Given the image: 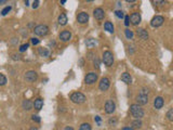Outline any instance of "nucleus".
Returning <instances> with one entry per match:
<instances>
[{
  "instance_id": "obj_1",
  "label": "nucleus",
  "mask_w": 173,
  "mask_h": 130,
  "mask_svg": "<svg viewBox=\"0 0 173 130\" xmlns=\"http://www.w3.org/2000/svg\"><path fill=\"white\" fill-rule=\"evenodd\" d=\"M130 114H131V116L134 117L135 119H141L142 117H144V110L142 108L141 105L139 104H131L130 105Z\"/></svg>"
},
{
  "instance_id": "obj_2",
  "label": "nucleus",
  "mask_w": 173,
  "mask_h": 130,
  "mask_svg": "<svg viewBox=\"0 0 173 130\" xmlns=\"http://www.w3.org/2000/svg\"><path fill=\"white\" fill-rule=\"evenodd\" d=\"M34 33L35 35L37 36H40V37H43V36H47L49 32H50V28L48 25L46 24H40V25H37V26L34 27Z\"/></svg>"
},
{
  "instance_id": "obj_3",
  "label": "nucleus",
  "mask_w": 173,
  "mask_h": 130,
  "mask_svg": "<svg viewBox=\"0 0 173 130\" xmlns=\"http://www.w3.org/2000/svg\"><path fill=\"white\" fill-rule=\"evenodd\" d=\"M69 100L75 104H82L86 102V96L83 93H81V92H74V93L70 94Z\"/></svg>"
},
{
  "instance_id": "obj_4",
  "label": "nucleus",
  "mask_w": 173,
  "mask_h": 130,
  "mask_svg": "<svg viewBox=\"0 0 173 130\" xmlns=\"http://www.w3.org/2000/svg\"><path fill=\"white\" fill-rule=\"evenodd\" d=\"M102 60H103V63L106 65L107 67L113 66L114 64V54L110 52V51H105L102 55Z\"/></svg>"
},
{
  "instance_id": "obj_5",
  "label": "nucleus",
  "mask_w": 173,
  "mask_h": 130,
  "mask_svg": "<svg viewBox=\"0 0 173 130\" xmlns=\"http://www.w3.org/2000/svg\"><path fill=\"white\" fill-rule=\"evenodd\" d=\"M99 75L95 72H90L84 76V83L86 85H93L94 83H97Z\"/></svg>"
},
{
  "instance_id": "obj_6",
  "label": "nucleus",
  "mask_w": 173,
  "mask_h": 130,
  "mask_svg": "<svg viewBox=\"0 0 173 130\" xmlns=\"http://www.w3.org/2000/svg\"><path fill=\"white\" fill-rule=\"evenodd\" d=\"M24 77H25V80H26L27 83H36L37 79H38V74L35 70H28V72L25 73V76Z\"/></svg>"
},
{
  "instance_id": "obj_7",
  "label": "nucleus",
  "mask_w": 173,
  "mask_h": 130,
  "mask_svg": "<svg viewBox=\"0 0 173 130\" xmlns=\"http://www.w3.org/2000/svg\"><path fill=\"white\" fill-rule=\"evenodd\" d=\"M163 23H164V17H161V15H156L150 21V26L156 28V27H160Z\"/></svg>"
},
{
  "instance_id": "obj_8",
  "label": "nucleus",
  "mask_w": 173,
  "mask_h": 130,
  "mask_svg": "<svg viewBox=\"0 0 173 130\" xmlns=\"http://www.w3.org/2000/svg\"><path fill=\"white\" fill-rule=\"evenodd\" d=\"M104 108H105V113L106 114H109V115L110 114H114L115 111H116V103L113 100H107Z\"/></svg>"
},
{
  "instance_id": "obj_9",
  "label": "nucleus",
  "mask_w": 173,
  "mask_h": 130,
  "mask_svg": "<svg viewBox=\"0 0 173 130\" xmlns=\"http://www.w3.org/2000/svg\"><path fill=\"white\" fill-rule=\"evenodd\" d=\"M110 87V80L107 78V77H103L102 79L100 80V83H99V89L101 91H107L109 89Z\"/></svg>"
},
{
  "instance_id": "obj_10",
  "label": "nucleus",
  "mask_w": 173,
  "mask_h": 130,
  "mask_svg": "<svg viewBox=\"0 0 173 130\" xmlns=\"http://www.w3.org/2000/svg\"><path fill=\"white\" fill-rule=\"evenodd\" d=\"M129 19L130 23L134 25V26H137L141 23V21H142V17H141V14L139 12H133L131 15H129Z\"/></svg>"
},
{
  "instance_id": "obj_11",
  "label": "nucleus",
  "mask_w": 173,
  "mask_h": 130,
  "mask_svg": "<svg viewBox=\"0 0 173 130\" xmlns=\"http://www.w3.org/2000/svg\"><path fill=\"white\" fill-rule=\"evenodd\" d=\"M59 38L62 42H68L70 39H71V33H70L69 30H63V32H61L60 35H59Z\"/></svg>"
},
{
  "instance_id": "obj_12",
  "label": "nucleus",
  "mask_w": 173,
  "mask_h": 130,
  "mask_svg": "<svg viewBox=\"0 0 173 130\" xmlns=\"http://www.w3.org/2000/svg\"><path fill=\"white\" fill-rule=\"evenodd\" d=\"M93 17H94V19L97 21L104 20V17H105V11H104L102 8H97V9H94V11H93Z\"/></svg>"
},
{
  "instance_id": "obj_13",
  "label": "nucleus",
  "mask_w": 173,
  "mask_h": 130,
  "mask_svg": "<svg viewBox=\"0 0 173 130\" xmlns=\"http://www.w3.org/2000/svg\"><path fill=\"white\" fill-rule=\"evenodd\" d=\"M77 22L79 24H86L89 22V14L86 12H80L77 15Z\"/></svg>"
},
{
  "instance_id": "obj_14",
  "label": "nucleus",
  "mask_w": 173,
  "mask_h": 130,
  "mask_svg": "<svg viewBox=\"0 0 173 130\" xmlns=\"http://www.w3.org/2000/svg\"><path fill=\"white\" fill-rule=\"evenodd\" d=\"M148 103V94H144V93H140L137 97V104L139 105H146Z\"/></svg>"
},
{
  "instance_id": "obj_15",
  "label": "nucleus",
  "mask_w": 173,
  "mask_h": 130,
  "mask_svg": "<svg viewBox=\"0 0 173 130\" xmlns=\"http://www.w3.org/2000/svg\"><path fill=\"white\" fill-rule=\"evenodd\" d=\"M163 105H164V100H163L162 97L155 98V100H154V107H155L156 110H160V108H162Z\"/></svg>"
},
{
  "instance_id": "obj_16",
  "label": "nucleus",
  "mask_w": 173,
  "mask_h": 130,
  "mask_svg": "<svg viewBox=\"0 0 173 130\" xmlns=\"http://www.w3.org/2000/svg\"><path fill=\"white\" fill-rule=\"evenodd\" d=\"M33 106L36 111H40L43 107V99H41V98H37L36 100L33 102Z\"/></svg>"
},
{
  "instance_id": "obj_17",
  "label": "nucleus",
  "mask_w": 173,
  "mask_h": 130,
  "mask_svg": "<svg viewBox=\"0 0 173 130\" xmlns=\"http://www.w3.org/2000/svg\"><path fill=\"white\" fill-rule=\"evenodd\" d=\"M137 36H139V38H141V39H143V40L148 39V33H147V30L144 29V28H139V29L137 30Z\"/></svg>"
},
{
  "instance_id": "obj_18",
  "label": "nucleus",
  "mask_w": 173,
  "mask_h": 130,
  "mask_svg": "<svg viewBox=\"0 0 173 130\" xmlns=\"http://www.w3.org/2000/svg\"><path fill=\"white\" fill-rule=\"evenodd\" d=\"M121 80L124 83H127V85H131L132 83V77H131V75L129 73H127V72L121 74Z\"/></svg>"
},
{
  "instance_id": "obj_19",
  "label": "nucleus",
  "mask_w": 173,
  "mask_h": 130,
  "mask_svg": "<svg viewBox=\"0 0 173 130\" xmlns=\"http://www.w3.org/2000/svg\"><path fill=\"white\" fill-rule=\"evenodd\" d=\"M22 107H23L24 111H27V112H29L34 108L33 106V102L30 100H24L23 103H22Z\"/></svg>"
},
{
  "instance_id": "obj_20",
  "label": "nucleus",
  "mask_w": 173,
  "mask_h": 130,
  "mask_svg": "<svg viewBox=\"0 0 173 130\" xmlns=\"http://www.w3.org/2000/svg\"><path fill=\"white\" fill-rule=\"evenodd\" d=\"M57 22H59V24H60L61 26H65L67 24V22H68V19H67L66 14L61 13L60 15H59V17H57Z\"/></svg>"
},
{
  "instance_id": "obj_21",
  "label": "nucleus",
  "mask_w": 173,
  "mask_h": 130,
  "mask_svg": "<svg viewBox=\"0 0 173 130\" xmlns=\"http://www.w3.org/2000/svg\"><path fill=\"white\" fill-rule=\"evenodd\" d=\"M38 53L40 57H49L51 55V51L48 48H39L38 49Z\"/></svg>"
},
{
  "instance_id": "obj_22",
  "label": "nucleus",
  "mask_w": 173,
  "mask_h": 130,
  "mask_svg": "<svg viewBox=\"0 0 173 130\" xmlns=\"http://www.w3.org/2000/svg\"><path fill=\"white\" fill-rule=\"evenodd\" d=\"M104 29L106 30L107 33L113 34L114 32H115V27H114V25H113V23H112V22L107 21V22H105V23H104Z\"/></svg>"
},
{
  "instance_id": "obj_23",
  "label": "nucleus",
  "mask_w": 173,
  "mask_h": 130,
  "mask_svg": "<svg viewBox=\"0 0 173 130\" xmlns=\"http://www.w3.org/2000/svg\"><path fill=\"white\" fill-rule=\"evenodd\" d=\"M97 41L94 38H89V39L86 40V48H89V49H93V48H95V46H97Z\"/></svg>"
},
{
  "instance_id": "obj_24",
  "label": "nucleus",
  "mask_w": 173,
  "mask_h": 130,
  "mask_svg": "<svg viewBox=\"0 0 173 130\" xmlns=\"http://www.w3.org/2000/svg\"><path fill=\"white\" fill-rule=\"evenodd\" d=\"M150 1H152V4H153L156 8L164 7L167 4L166 0H150Z\"/></svg>"
},
{
  "instance_id": "obj_25",
  "label": "nucleus",
  "mask_w": 173,
  "mask_h": 130,
  "mask_svg": "<svg viewBox=\"0 0 173 130\" xmlns=\"http://www.w3.org/2000/svg\"><path fill=\"white\" fill-rule=\"evenodd\" d=\"M142 125H143V123L141 119H135L131 123V127L133 129H140V128H142Z\"/></svg>"
},
{
  "instance_id": "obj_26",
  "label": "nucleus",
  "mask_w": 173,
  "mask_h": 130,
  "mask_svg": "<svg viewBox=\"0 0 173 130\" xmlns=\"http://www.w3.org/2000/svg\"><path fill=\"white\" fill-rule=\"evenodd\" d=\"M124 35H126V37L128 39H133V37H134L133 32L131 29H129V28H127V29L124 30Z\"/></svg>"
},
{
  "instance_id": "obj_27",
  "label": "nucleus",
  "mask_w": 173,
  "mask_h": 130,
  "mask_svg": "<svg viewBox=\"0 0 173 130\" xmlns=\"http://www.w3.org/2000/svg\"><path fill=\"white\" fill-rule=\"evenodd\" d=\"M79 130H92V127H91V125L89 123H83L81 124Z\"/></svg>"
},
{
  "instance_id": "obj_28",
  "label": "nucleus",
  "mask_w": 173,
  "mask_h": 130,
  "mask_svg": "<svg viewBox=\"0 0 173 130\" xmlns=\"http://www.w3.org/2000/svg\"><path fill=\"white\" fill-rule=\"evenodd\" d=\"M7 83H8L7 77L4 76V74L0 73V86H4V85H7Z\"/></svg>"
},
{
  "instance_id": "obj_29",
  "label": "nucleus",
  "mask_w": 173,
  "mask_h": 130,
  "mask_svg": "<svg viewBox=\"0 0 173 130\" xmlns=\"http://www.w3.org/2000/svg\"><path fill=\"white\" fill-rule=\"evenodd\" d=\"M29 48V43H23V45H21L20 48H19V51L20 52H25Z\"/></svg>"
},
{
  "instance_id": "obj_30",
  "label": "nucleus",
  "mask_w": 173,
  "mask_h": 130,
  "mask_svg": "<svg viewBox=\"0 0 173 130\" xmlns=\"http://www.w3.org/2000/svg\"><path fill=\"white\" fill-rule=\"evenodd\" d=\"M11 10H12V7H11V6H7L6 8L2 9V11H1V15H7Z\"/></svg>"
},
{
  "instance_id": "obj_31",
  "label": "nucleus",
  "mask_w": 173,
  "mask_h": 130,
  "mask_svg": "<svg viewBox=\"0 0 173 130\" xmlns=\"http://www.w3.org/2000/svg\"><path fill=\"white\" fill-rule=\"evenodd\" d=\"M167 118H168V120H170V121H172L173 120V108H170V110L168 111V113H167Z\"/></svg>"
},
{
  "instance_id": "obj_32",
  "label": "nucleus",
  "mask_w": 173,
  "mask_h": 130,
  "mask_svg": "<svg viewBox=\"0 0 173 130\" xmlns=\"http://www.w3.org/2000/svg\"><path fill=\"white\" fill-rule=\"evenodd\" d=\"M115 15H116L118 19H123V17H124V13H123V11H121V10L115 11Z\"/></svg>"
},
{
  "instance_id": "obj_33",
  "label": "nucleus",
  "mask_w": 173,
  "mask_h": 130,
  "mask_svg": "<svg viewBox=\"0 0 173 130\" xmlns=\"http://www.w3.org/2000/svg\"><path fill=\"white\" fill-rule=\"evenodd\" d=\"M93 63H94V67H95V68H97V70H99V68H100V60H99V57H95L93 59Z\"/></svg>"
},
{
  "instance_id": "obj_34",
  "label": "nucleus",
  "mask_w": 173,
  "mask_h": 130,
  "mask_svg": "<svg viewBox=\"0 0 173 130\" xmlns=\"http://www.w3.org/2000/svg\"><path fill=\"white\" fill-rule=\"evenodd\" d=\"M11 59L13 61H20L22 57H21L20 54H17V53H11Z\"/></svg>"
},
{
  "instance_id": "obj_35",
  "label": "nucleus",
  "mask_w": 173,
  "mask_h": 130,
  "mask_svg": "<svg viewBox=\"0 0 173 130\" xmlns=\"http://www.w3.org/2000/svg\"><path fill=\"white\" fill-rule=\"evenodd\" d=\"M30 42H31V45H34V46H37V45H39L40 43V40L38 39V38H30Z\"/></svg>"
},
{
  "instance_id": "obj_36",
  "label": "nucleus",
  "mask_w": 173,
  "mask_h": 130,
  "mask_svg": "<svg viewBox=\"0 0 173 130\" xmlns=\"http://www.w3.org/2000/svg\"><path fill=\"white\" fill-rule=\"evenodd\" d=\"M31 120H33V121H35V123H40V121H41L40 117L38 116V115H35V114H34V115H31Z\"/></svg>"
},
{
  "instance_id": "obj_37",
  "label": "nucleus",
  "mask_w": 173,
  "mask_h": 130,
  "mask_svg": "<svg viewBox=\"0 0 173 130\" xmlns=\"http://www.w3.org/2000/svg\"><path fill=\"white\" fill-rule=\"evenodd\" d=\"M116 124H117V118H115V117L108 119V125H109V126H115Z\"/></svg>"
},
{
  "instance_id": "obj_38",
  "label": "nucleus",
  "mask_w": 173,
  "mask_h": 130,
  "mask_svg": "<svg viewBox=\"0 0 173 130\" xmlns=\"http://www.w3.org/2000/svg\"><path fill=\"white\" fill-rule=\"evenodd\" d=\"M124 25L127 27L130 25V19H129V15H124Z\"/></svg>"
},
{
  "instance_id": "obj_39",
  "label": "nucleus",
  "mask_w": 173,
  "mask_h": 130,
  "mask_svg": "<svg viewBox=\"0 0 173 130\" xmlns=\"http://www.w3.org/2000/svg\"><path fill=\"white\" fill-rule=\"evenodd\" d=\"M39 6V0H34V4H33V8L34 9H37Z\"/></svg>"
},
{
  "instance_id": "obj_40",
  "label": "nucleus",
  "mask_w": 173,
  "mask_h": 130,
  "mask_svg": "<svg viewBox=\"0 0 173 130\" xmlns=\"http://www.w3.org/2000/svg\"><path fill=\"white\" fill-rule=\"evenodd\" d=\"M86 55H88V59H90V60H91V59H94V57H97V55H95L93 52H89V53L86 54Z\"/></svg>"
},
{
  "instance_id": "obj_41",
  "label": "nucleus",
  "mask_w": 173,
  "mask_h": 130,
  "mask_svg": "<svg viewBox=\"0 0 173 130\" xmlns=\"http://www.w3.org/2000/svg\"><path fill=\"white\" fill-rule=\"evenodd\" d=\"M94 120H95V121H97V125L100 126V125H101V120H102V119H101V117H100V116H95V118H94Z\"/></svg>"
},
{
  "instance_id": "obj_42",
  "label": "nucleus",
  "mask_w": 173,
  "mask_h": 130,
  "mask_svg": "<svg viewBox=\"0 0 173 130\" xmlns=\"http://www.w3.org/2000/svg\"><path fill=\"white\" fill-rule=\"evenodd\" d=\"M140 93H144V94H148V89L146 88H142V90H141Z\"/></svg>"
},
{
  "instance_id": "obj_43",
  "label": "nucleus",
  "mask_w": 173,
  "mask_h": 130,
  "mask_svg": "<svg viewBox=\"0 0 173 130\" xmlns=\"http://www.w3.org/2000/svg\"><path fill=\"white\" fill-rule=\"evenodd\" d=\"M122 130H134L132 127H123Z\"/></svg>"
},
{
  "instance_id": "obj_44",
  "label": "nucleus",
  "mask_w": 173,
  "mask_h": 130,
  "mask_svg": "<svg viewBox=\"0 0 173 130\" xmlns=\"http://www.w3.org/2000/svg\"><path fill=\"white\" fill-rule=\"evenodd\" d=\"M124 1H127L128 4H133V2H135L137 0H124Z\"/></svg>"
},
{
  "instance_id": "obj_45",
  "label": "nucleus",
  "mask_w": 173,
  "mask_h": 130,
  "mask_svg": "<svg viewBox=\"0 0 173 130\" xmlns=\"http://www.w3.org/2000/svg\"><path fill=\"white\" fill-rule=\"evenodd\" d=\"M64 130H75V129H74L73 127H70V126H67L66 128H65V129H64Z\"/></svg>"
},
{
  "instance_id": "obj_46",
  "label": "nucleus",
  "mask_w": 173,
  "mask_h": 130,
  "mask_svg": "<svg viewBox=\"0 0 173 130\" xmlns=\"http://www.w3.org/2000/svg\"><path fill=\"white\" fill-rule=\"evenodd\" d=\"M24 2H25V6H26V7L29 6V0H24Z\"/></svg>"
},
{
  "instance_id": "obj_47",
  "label": "nucleus",
  "mask_w": 173,
  "mask_h": 130,
  "mask_svg": "<svg viewBox=\"0 0 173 130\" xmlns=\"http://www.w3.org/2000/svg\"><path fill=\"white\" fill-rule=\"evenodd\" d=\"M60 1H61V4H65L67 0H60Z\"/></svg>"
},
{
  "instance_id": "obj_48",
  "label": "nucleus",
  "mask_w": 173,
  "mask_h": 130,
  "mask_svg": "<svg viewBox=\"0 0 173 130\" xmlns=\"http://www.w3.org/2000/svg\"><path fill=\"white\" fill-rule=\"evenodd\" d=\"M49 45H50V46H55V42H54V41H50Z\"/></svg>"
},
{
  "instance_id": "obj_49",
  "label": "nucleus",
  "mask_w": 173,
  "mask_h": 130,
  "mask_svg": "<svg viewBox=\"0 0 173 130\" xmlns=\"http://www.w3.org/2000/svg\"><path fill=\"white\" fill-rule=\"evenodd\" d=\"M7 0H0V4H4Z\"/></svg>"
},
{
  "instance_id": "obj_50",
  "label": "nucleus",
  "mask_w": 173,
  "mask_h": 130,
  "mask_svg": "<svg viewBox=\"0 0 173 130\" xmlns=\"http://www.w3.org/2000/svg\"><path fill=\"white\" fill-rule=\"evenodd\" d=\"M29 130H38V128H35V127H31Z\"/></svg>"
},
{
  "instance_id": "obj_51",
  "label": "nucleus",
  "mask_w": 173,
  "mask_h": 130,
  "mask_svg": "<svg viewBox=\"0 0 173 130\" xmlns=\"http://www.w3.org/2000/svg\"><path fill=\"white\" fill-rule=\"evenodd\" d=\"M86 2H92V1H94V0H86Z\"/></svg>"
}]
</instances>
